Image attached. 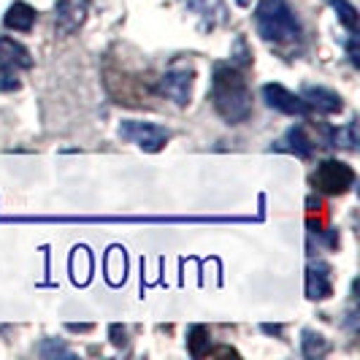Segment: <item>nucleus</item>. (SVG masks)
I'll return each mask as SVG.
<instances>
[{"mask_svg":"<svg viewBox=\"0 0 360 360\" xmlns=\"http://www.w3.org/2000/svg\"><path fill=\"white\" fill-rule=\"evenodd\" d=\"M358 125L355 122H349V125L344 127V130H339L336 133V146H344V149H355V144H358Z\"/></svg>","mask_w":360,"mask_h":360,"instance_id":"obj_19","label":"nucleus"},{"mask_svg":"<svg viewBox=\"0 0 360 360\" xmlns=\"http://www.w3.org/2000/svg\"><path fill=\"white\" fill-rule=\"evenodd\" d=\"M330 6H333V11L339 14L342 25H347V27L355 33V30H358V8H355L352 3H347V0H330Z\"/></svg>","mask_w":360,"mask_h":360,"instance_id":"obj_17","label":"nucleus"},{"mask_svg":"<svg viewBox=\"0 0 360 360\" xmlns=\"http://www.w3.org/2000/svg\"><path fill=\"white\" fill-rule=\"evenodd\" d=\"M355 184V171L339 160H325L314 174V187L325 195H342Z\"/></svg>","mask_w":360,"mask_h":360,"instance_id":"obj_4","label":"nucleus"},{"mask_svg":"<svg viewBox=\"0 0 360 360\" xmlns=\"http://www.w3.org/2000/svg\"><path fill=\"white\" fill-rule=\"evenodd\" d=\"M19 68H33V57L30 52L17 44L14 38L0 36V90L3 92H14L19 90Z\"/></svg>","mask_w":360,"mask_h":360,"instance_id":"obj_3","label":"nucleus"},{"mask_svg":"<svg viewBox=\"0 0 360 360\" xmlns=\"http://www.w3.org/2000/svg\"><path fill=\"white\" fill-rule=\"evenodd\" d=\"M125 250H120V247H111L106 255V279L111 285H120L122 279H125Z\"/></svg>","mask_w":360,"mask_h":360,"instance_id":"obj_15","label":"nucleus"},{"mask_svg":"<svg viewBox=\"0 0 360 360\" xmlns=\"http://www.w3.org/2000/svg\"><path fill=\"white\" fill-rule=\"evenodd\" d=\"M71 274L76 285H87L92 276V255L87 252V247H76L71 255Z\"/></svg>","mask_w":360,"mask_h":360,"instance_id":"obj_13","label":"nucleus"},{"mask_svg":"<svg viewBox=\"0 0 360 360\" xmlns=\"http://www.w3.org/2000/svg\"><path fill=\"white\" fill-rule=\"evenodd\" d=\"M304 103L309 108H317V111H325V114H336L342 111L344 103L336 92L325 90V87H307L304 90Z\"/></svg>","mask_w":360,"mask_h":360,"instance_id":"obj_10","label":"nucleus"},{"mask_svg":"<svg viewBox=\"0 0 360 360\" xmlns=\"http://www.w3.org/2000/svg\"><path fill=\"white\" fill-rule=\"evenodd\" d=\"M236 3H238V6H250L252 0H236Z\"/></svg>","mask_w":360,"mask_h":360,"instance_id":"obj_21","label":"nucleus"},{"mask_svg":"<svg viewBox=\"0 0 360 360\" xmlns=\"http://www.w3.org/2000/svg\"><path fill=\"white\" fill-rule=\"evenodd\" d=\"M187 3V8L190 11H195L200 19H203V27H214L217 22H222L225 19V6H222V0H184Z\"/></svg>","mask_w":360,"mask_h":360,"instance_id":"obj_11","label":"nucleus"},{"mask_svg":"<svg viewBox=\"0 0 360 360\" xmlns=\"http://www.w3.org/2000/svg\"><path fill=\"white\" fill-rule=\"evenodd\" d=\"M41 355H44V358H49V355H63V358H71V349H68V347H63V344L46 342V344H41Z\"/></svg>","mask_w":360,"mask_h":360,"instance_id":"obj_20","label":"nucleus"},{"mask_svg":"<svg viewBox=\"0 0 360 360\" xmlns=\"http://www.w3.org/2000/svg\"><path fill=\"white\" fill-rule=\"evenodd\" d=\"M333 292V285L328 279V266H311L307 271V295L314 301H323Z\"/></svg>","mask_w":360,"mask_h":360,"instance_id":"obj_12","label":"nucleus"},{"mask_svg":"<svg viewBox=\"0 0 360 360\" xmlns=\"http://www.w3.org/2000/svg\"><path fill=\"white\" fill-rule=\"evenodd\" d=\"M193 68H174V71H168L165 76L160 79V92L165 98H171L174 103H179L184 106L187 101H190V90H193Z\"/></svg>","mask_w":360,"mask_h":360,"instance_id":"obj_7","label":"nucleus"},{"mask_svg":"<svg viewBox=\"0 0 360 360\" xmlns=\"http://www.w3.org/2000/svg\"><path fill=\"white\" fill-rule=\"evenodd\" d=\"M3 25L8 27V30H17V33H27V30H33V25H36V8L33 6H27V3H11L8 6V11H6V17H3Z\"/></svg>","mask_w":360,"mask_h":360,"instance_id":"obj_9","label":"nucleus"},{"mask_svg":"<svg viewBox=\"0 0 360 360\" xmlns=\"http://www.w3.org/2000/svg\"><path fill=\"white\" fill-rule=\"evenodd\" d=\"M187 349L193 358H203L209 352V330L203 325H193L187 333Z\"/></svg>","mask_w":360,"mask_h":360,"instance_id":"obj_16","label":"nucleus"},{"mask_svg":"<svg viewBox=\"0 0 360 360\" xmlns=\"http://www.w3.org/2000/svg\"><path fill=\"white\" fill-rule=\"evenodd\" d=\"M120 136L127 141H136L146 152H160L168 141V133L160 125H149V122H122Z\"/></svg>","mask_w":360,"mask_h":360,"instance_id":"obj_6","label":"nucleus"},{"mask_svg":"<svg viewBox=\"0 0 360 360\" xmlns=\"http://www.w3.org/2000/svg\"><path fill=\"white\" fill-rule=\"evenodd\" d=\"M217 111L222 114L225 122L238 125L252 114V95L244 82V76L231 68V65H217L214 71V87H212Z\"/></svg>","mask_w":360,"mask_h":360,"instance_id":"obj_1","label":"nucleus"},{"mask_svg":"<svg viewBox=\"0 0 360 360\" xmlns=\"http://www.w3.org/2000/svg\"><path fill=\"white\" fill-rule=\"evenodd\" d=\"M304 355L307 358H317V355H323L325 349H328V342H325L320 333H314V330H304Z\"/></svg>","mask_w":360,"mask_h":360,"instance_id":"obj_18","label":"nucleus"},{"mask_svg":"<svg viewBox=\"0 0 360 360\" xmlns=\"http://www.w3.org/2000/svg\"><path fill=\"white\" fill-rule=\"evenodd\" d=\"M255 25L266 41H292L301 36V22L288 0H260L255 8Z\"/></svg>","mask_w":360,"mask_h":360,"instance_id":"obj_2","label":"nucleus"},{"mask_svg":"<svg viewBox=\"0 0 360 360\" xmlns=\"http://www.w3.org/2000/svg\"><path fill=\"white\" fill-rule=\"evenodd\" d=\"M263 98L271 108L282 111V114H290V117H304L309 111V106L304 103V98L292 95L290 90H285L282 84H266L263 87Z\"/></svg>","mask_w":360,"mask_h":360,"instance_id":"obj_8","label":"nucleus"},{"mask_svg":"<svg viewBox=\"0 0 360 360\" xmlns=\"http://www.w3.org/2000/svg\"><path fill=\"white\" fill-rule=\"evenodd\" d=\"M285 149H290V152H295L298 158H309L311 152H314V141L307 136V130L304 127H290L288 136H285Z\"/></svg>","mask_w":360,"mask_h":360,"instance_id":"obj_14","label":"nucleus"},{"mask_svg":"<svg viewBox=\"0 0 360 360\" xmlns=\"http://www.w3.org/2000/svg\"><path fill=\"white\" fill-rule=\"evenodd\" d=\"M90 0H57L54 6V27L60 36H71L87 19Z\"/></svg>","mask_w":360,"mask_h":360,"instance_id":"obj_5","label":"nucleus"}]
</instances>
